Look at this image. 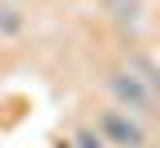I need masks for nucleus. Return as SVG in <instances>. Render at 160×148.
Returning <instances> with one entry per match:
<instances>
[{"instance_id": "1", "label": "nucleus", "mask_w": 160, "mask_h": 148, "mask_svg": "<svg viewBox=\"0 0 160 148\" xmlns=\"http://www.w3.org/2000/svg\"><path fill=\"white\" fill-rule=\"evenodd\" d=\"M108 92L116 96V108H124V112H140V116H156V96L148 92V84L140 80V76H132V72H108Z\"/></svg>"}, {"instance_id": "2", "label": "nucleus", "mask_w": 160, "mask_h": 148, "mask_svg": "<svg viewBox=\"0 0 160 148\" xmlns=\"http://www.w3.org/2000/svg\"><path fill=\"white\" fill-rule=\"evenodd\" d=\"M96 136L116 148H144V124L132 120V112L124 108H104L96 116Z\"/></svg>"}, {"instance_id": "3", "label": "nucleus", "mask_w": 160, "mask_h": 148, "mask_svg": "<svg viewBox=\"0 0 160 148\" xmlns=\"http://www.w3.org/2000/svg\"><path fill=\"white\" fill-rule=\"evenodd\" d=\"M24 32V12H20L16 4H8V0H0V36H20Z\"/></svg>"}, {"instance_id": "4", "label": "nucleus", "mask_w": 160, "mask_h": 148, "mask_svg": "<svg viewBox=\"0 0 160 148\" xmlns=\"http://www.w3.org/2000/svg\"><path fill=\"white\" fill-rule=\"evenodd\" d=\"M72 148H104V140L96 136V128H80L72 136Z\"/></svg>"}]
</instances>
